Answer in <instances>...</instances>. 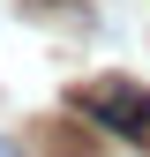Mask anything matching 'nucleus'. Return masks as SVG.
Masks as SVG:
<instances>
[{"instance_id": "nucleus-1", "label": "nucleus", "mask_w": 150, "mask_h": 157, "mask_svg": "<svg viewBox=\"0 0 150 157\" xmlns=\"http://www.w3.org/2000/svg\"><path fill=\"white\" fill-rule=\"evenodd\" d=\"M68 105L83 112L98 135H120V142H143V150H150V90H143V82H128V75H98V82H75Z\"/></svg>"}, {"instance_id": "nucleus-2", "label": "nucleus", "mask_w": 150, "mask_h": 157, "mask_svg": "<svg viewBox=\"0 0 150 157\" xmlns=\"http://www.w3.org/2000/svg\"><path fill=\"white\" fill-rule=\"evenodd\" d=\"M0 157H30V150H15V142H0Z\"/></svg>"}]
</instances>
